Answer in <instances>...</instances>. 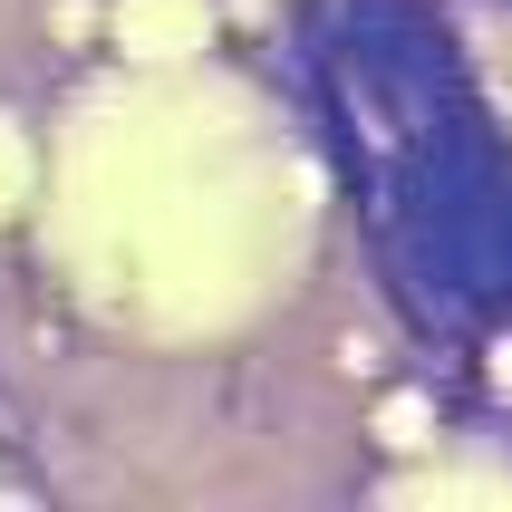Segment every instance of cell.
<instances>
[{
  "instance_id": "6da1fadb",
  "label": "cell",
  "mask_w": 512,
  "mask_h": 512,
  "mask_svg": "<svg viewBox=\"0 0 512 512\" xmlns=\"http://www.w3.org/2000/svg\"><path fill=\"white\" fill-rule=\"evenodd\" d=\"M58 203L87 300L145 329H223L261 310L310 232V174L290 165L281 126L213 78H136L97 97Z\"/></svg>"
},
{
  "instance_id": "7a4b0ae2",
  "label": "cell",
  "mask_w": 512,
  "mask_h": 512,
  "mask_svg": "<svg viewBox=\"0 0 512 512\" xmlns=\"http://www.w3.org/2000/svg\"><path fill=\"white\" fill-rule=\"evenodd\" d=\"M116 29H126V49H136L145 68H184V58L203 49V29H213V10H203V0H126Z\"/></svg>"
},
{
  "instance_id": "3957f363",
  "label": "cell",
  "mask_w": 512,
  "mask_h": 512,
  "mask_svg": "<svg viewBox=\"0 0 512 512\" xmlns=\"http://www.w3.org/2000/svg\"><path fill=\"white\" fill-rule=\"evenodd\" d=\"M20 174H29V165H20V145L0 136V203H20Z\"/></svg>"
}]
</instances>
